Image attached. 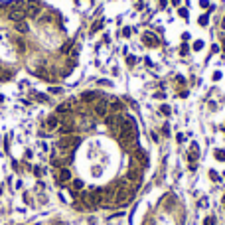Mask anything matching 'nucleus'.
Wrapping results in <instances>:
<instances>
[{"label": "nucleus", "mask_w": 225, "mask_h": 225, "mask_svg": "<svg viewBox=\"0 0 225 225\" xmlns=\"http://www.w3.org/2000/svg\"><path fill=\"white\" fill-rule=\"evenodd\" d=\"M77 144H79V136H61V140H59V148L63 150H71Z\"/></svg>", "instance_id": "nucleus-1"}, {"label": "nucleus", "mask_w": 225, "mask_h": 225, "mask_svg": "<svg viewBox=\"0 0 225 225\" xmlns=\"http://www.w3.org/2000/svg\"><path fill=\"white\" fill-rule=\"evenodd\" d=\"M40 10H42V2H28V4H26V16L38 18Z\"/></svg>", "instance_id": "nucleus-2"}, {"label": "nucleus", "mask_w": 225, "mask_h": 225, "mask_svg": "<svg viewBox=\"0 0 225 225\" xmlns=\"http://www.w3.org/2000/svg\"><path fill=\"white\" fill-rule=\"evenodd\" d=\"M95 112H97L99 117H107V112H109V103L107 101H95Z\"/></svg>", "instance_id": "nucleus-3"}, {"label": "nucleus", "mask_w": 225, "mask_h": 225, "mask_svg": "<svg viewBox=\"0 0 225 225\" xmlns=\"http://www.w3.org/2000/svg\"><path fill=\"white\" fill-rule=\"evenodd\" d=\"M8 18L12 20V22H22L24 18H26V10H8Z\"/></svg>", "instance_id": "nucleus-4"}, {"label": "nucleus", "mask_w": 225, "mask_h": 225, "mask_svg": "<svg viewBox=\"0 0 225 225\" xmlns=\"http://www.w3.org/2000/svg\"><path fill=\"white\" fill-rule=\"evenodd\" d=\"M81 101H85V103H93V101H99V93H95V91H85V93L81 95Z\"/></svg>", "instance_id": "nucleus-5"}, {"label": "nucleus", "mask_w": 225, "mask_h": 225, "mask_svg": "<svg viewBox=\"0 0 225 225\" xmlns=\"http://www.w3.org/2000/svg\"><path fill=\"white\" fill-rule=\"evenodd\" d=\"M140 178H142V172L138 168H130L128 170V176H127V180H132V182H140Z\"/></svg>", "instance_id": "nucleus-6"}, {"label": "nucleus", "mask_w": 225, "mask_h": 225, "mask_svg": "<svg viewBox=\"0 0 225 225\" xmlns=\"http://www.w3.org/2000/svg\"><path fill=\"white\" fill-rule=\"evenodd\" d=\"M134 158L138 160V162H140L142 166H146V164H148V158H146V152H144V150H142V148H136V150H134Z\"/></svg>", "instance_id": "nucleus-7"}, {"label": "nucleus", "mask_w": 225, "mask_h": 225, "mask_svg": "<svg viewBox=\"0 0 225 225\" xmlns=\"http://www.w3.org/2000/svg\"><path fill=\"white\" fill-rule=\"evenodd\" d=\"M57 124H59V118L56 117V115H52V117L47 118V130H53V128H57Z\"/></svg>", "instance_id": "nucleus-8"}, {"label": "nucleus", "mask_w": 225, "mask_h": 225, "mask_svg": "<svg viewBox=\"0 0 225 225\" xmlns=\"http://www.w3.org/2000/svg\"><path fill=\"white\" fill-rule=\"evenodd\" d=\"M57 178H59V182H67V180L71 178V172H69L67 168H61L59 174H57Z\"/></svg>", "instance_id": "nucleus-9"}, {"label": "nucleus", "mask_w": 225, "mask_h": 225, "mask_svg": "<svg viewBox=\"0 0 225 225\" xmlns=\"http://www.w3.org/2000/svg\"><path fill=\"white\" fill-rule=\"evenodd\" d=\"M59 132H61L63 136H69L71 132H73V124H71V122H65V124L59 128Z\"/></svg>", "instance_id": "nucleus-10"}, {"label": "nucleus", "mask_w": 225, "mask_h": 225, "mask_svg": "<svg viewBox=\"0 0 225 225\" xmlns=\"http://www.w3.org/2000/svg\"><path fill=\"white\" fill-rule=\"evenodd\" d=\"M109 109H111V111H112V112H121V111H122V109H124V105H122V103H121V101H112V103H111V105H109Z\"/></svg>", "instance_id": "nucleus-11"}, {"label": "nucleus", "mask_w": 225, "mask_h": 225, "mask_svg": "<svg viewBox=\"0 0 225 225\" xmlns=\"http://www.w3.org/2000/svg\"><path fill=\"white\" fill-rule=\"evenodd\" d=\"M14 30H18L20 34H26V32H28V26H26V22L22 20V22H16L14 24Z\"/></svg>", "instance_id": "nucleus-12"}, {"label": "nucleus", "mask_w": 225, "mask_h": 225, "mask_svg": "<svg viewBox=\"0 0 225 225\" xmlns=\"http://www.w3.org/2000/svg\"><path fill=\"white\" fill-rule=\"evenodd\" d=\"M71 109V103H63V105H59V107H57V112H59V115H63V112H67Z\"/></svg>", "instance_id": "nucleus-13"}, {"label": "nucleus", "mask_w": 225, "mask_h": 225, "mask_svg": "<svg viewBox=\"0 0 225 225\" xmlns=\"http://www.w3.org/2000/svg\"><path fill=\"white\" fill-rule=\"evenodd\" d=\"M146 44H158V40H156V36H152V34H146L144 38H142Z\"/></svg>", "instance_id": "nucleus-14"}, {"label": "nucleus", "mask_w": 225, "mask_h": 225, "mask_svg": "<svg viewBox=\"0 0 225 225\" xmlns=\"http://www.w3.org/2000/svg\"><path fill=\"white\" fill-rule=\"evenodd\" d=\"M215 158L219 162H225V150H215Z\"/></svg>", "instance_id": "nucleus-15"}, {"label": "nucleus", "mask_w": 225, "mask_h": 225, "mask_svg": "<svg viewBox=\"0 0 225 225\" xmlns=\"http://www.w3.org/2000/svg\"><path fill=\"white\" fill-rule=\"evenodd\" d=\"M202 47H203V42H202V40H196V44H194V50H196V52H200Z\"/></svg>", "instance_id": "nucleus-16"}, {"label": "nucleus", "mask_w": 225, "mask_h": 225, "mask_svg": "<svg viewBox=\"0 0 225 225\" xmlns=\"http://www.w3.org/2000/svg\"><path fill=\"white\" fill-rule=\"evenodd\" d=\"M73 188L75 190H83V182L81 180H73Z\"/></svg>", "instance_id": "nucleus-17"}, {"label": "nucleus", "mask_w": 225, "mask_h": 225, "mask_svg": "<svg viewBox=\"0 0 225 225\" xmlns=\"http://www.w3.org/2000/svg\"><path fill=\"white\" fill-rule=\"evenodd\" d=\"M178 14L182 16L184 20H188V10H186V8H180V10H178Z\"/></svg>", "instance_id": "nucleus-18"}, {"label": "nucleus", "mask_w": 225, "mask_h": 225, "mask_svg": "<svg viewBox=\"0 0 225 225\" xmlns=\"http://www.w3.org/2000/svg\"><path fill=\"white\" fill-rule=\"evenodd\" d=\"M50 93L57 95V93H63V89H59V87H52V89H50Z\"/></svg>", "instance_id": "nucleus-19"}, {"label": "nucleus", "mask_w": 225, "mask_h": 225, "mask_svg": "<svg viewBox=\"0 0 225 225\" xmlns=\"http://www.w3.org/2000/svg\"><path fill=\"white\" fill-rule=\"evenodd\" d=\"M206 225H215V219H213V217H207V219H206Z\"/></svg>", "instance_id": "nucleus-20"}, {"label": "nucleus", "mask_w": 225, "mask_h": 225, "mask_svg": "<svg viewBox=\"0 0 225 225\" xmlns=\"http://www.w3.org/2000/svg\"><path fill=\"white\" fill-rule=\"evenodd\" d=\"M101 26H103V22H97V24H95V26H93V30H91V32H97V30L101 28Z\"/></svg>", "instance_id": "nucleus-21"}, {"label": "nucleus", "mask_w": 225, "mask_h": 225, "mask_svg": "<svg viewBox=\"0 0 225 225\" xmlns=\"http://www.w3.org/2000/svg\"><path fill=\"white\" fill-rule=\"evenodd\" d=\"M200 24H202V26H206V24H207V16H202V18H200Z\"/></svg>", "instance_id": "nucleus-22"}, {"label": "nucleus", "mask_w": 225, "mask_h": 225, "mask_svg": "<svg viewBox=\"0 0 225 225\" xmlns=\"http://www.w3.org/2000/svg\"><path fill=\"white\" fill-rule=\"evenodd\" d=\"M160 111L164 112V115H170V107H166V105H164V107H162V109H160Z\"/></svg>", "instance_id": "nucleus-23"}, {"label": "nucleus", "mask_w": 225, "mask_h": 225, "mask_svg": "<svg viewBox=\"0 0 225 225\" xmlns=\"http://www.w3.org/2000/svg\"><path fill=\"white\" fill-rule=\"evenodd\" d=\"M209 176H211V178H213V180H215V182H217V180H219V176H217V174L213 172V170H211V172H209Z\"/></svg>", "instance_id": "nucleus-24"}, {"label": "nucleus", "mask_w": 225, "mask_h": 225, "mask_svg": "<svg viewBox=\"0 0 225 225\" xmlns=\"http://www.w3.org/2000/svg\"><path fill=\"white\" fill-rule=\"evenodd\" d=\"M134 61H136V57H134V56L128 57V65H134Z\"/></svg>", "instance_id": "nucleus-25"}, {"label": "nucleus", "mask_w": 225, "mask_h": 225, "mask_svg": "<svg viewBox=\"0 0 225 225\" xmlns=\"http://www.w3.org/2000/svg\"><path fill=\"white\" fill-rule=\"evenodd\" d=\"M213 79H215V81L221 79V73H219V71H215V73H213Z\"/></svg>", "instance_id": "nucleus-26"}, {"label": "nucleus", "mask_w": 225, "mask_h": 225, "mask_svg": "<svg viewBox=\"0 0 225 225\" xmlns=\"http://www.w3.org/2000/svg\"><path fill=\"white\" fill-rule=\"evenodd\" d=\"M67 50H71V42H67L65 46H63V52H67Z\"/></svg>", "instance_id": "nucleus-27"}, {"label": "nucleus", "mask_w": 225, "mask_h": 225, "mask_svg": "<svg viewBox=\"0 0 225 225\" xmlns=\"http://www.w3.org/2000/svg\"><path fill=\"white\" fill-rule=\"evenodd\" d=\"M223 203H225V197H223Z\"/></svg>", "instance_id": "nucleus-28"}, {"label": "nucleus", "mask_w": 225, "mask_h": 225, "mask_svg": "<svg viewBox=\"0 0 225 225\" xmlns=\"http://www.w3.org/2000/svg\"><path fill=\"white\" fill-rule=\"evenodd\" d=\"M223 24H225V20H223Z\"/></svg>", "instance_id": "nucleus-29"}]
</instances>
